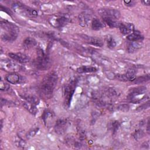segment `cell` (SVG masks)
I'll return each instance as SVG.
<instances>
[{
	"instance_id": "obj_39",
	"label": "cell",
	"mask_w": 150,
	"mask_h": 150,
	"mask_svg": "<svg viewBox=\"0 0 150 150\" xmlns=\"http://www.w3.org/2000/svg\"><path fill=\"white\" fill-rule=\"evenodd\" d=\"M142 4L144 5H146V6H149V4H150V1L149 0H144V1H141Z\"/></svg>"
},
{
	"instance_id": "obj_31",
	"label": "cell",
	"mask_w": 150,
	"mask_h": 150,
	"mask_svg": "<svg viewBox=\"0 0 150 150\" xmlns=\"http://www.w3.org/2000/svg\"><path fill=\"white\" fill-rule=\"evenodd\" d=\"M10 85L5 81H4L2 80H1L0 82V90L1 91H7L9 89Z\"/></svg>"
},
{
	"instance_id": "obj_16",
	"label": "cell",
	"mask_w": 150,
	"mask_h": 150,
	"mask_svg": "<svg viewBox=\"0 0 150 150\" xmlns=\"http://www.w3.org/2000/svg\"><path fill=\"white\" fill-rule=\"evenodd\" d=\"M127 39L130 42H139L144 39V36L138 31H133L130 34L128 35Z\"/></svg>"
},
{
	"instance_id": "obj_22",
	"label": "cell",
	"mask_w": 150,
	"mask_h": 150,
	"mask_svg": "<svg viewBox=\"0 0 150 150\" xmlns=\"http://www.w3.org/2000/svg\"><path fill=\"white\" fill-rule=\"evenodd\" d=\"M77 72L79 73H94L97 71V69L94 67L91 66H83L77 69Z\"/></svg>"
},
{
	"instance_id": "obj_20",
	"label": "cell",
	"mask_w": 150,
	"mask_h": 150,
	"mask_svg": "<svg viewBox=\"0 0 150 150\" xmlns=\"http://www.w3.org/2000/svg\"><path fill=\"white\" fill-rule=\"evenodd\" d=\"M23 105L25 108V109H26L31 114L33 115H36L38 111V110L36 106V105L34 104L30 103L28 101H25L23 103Z\"/></svg>"
},
{
	"instance_id": "obj_14",
	"label": "cell",
	"mask_w": 150,
	"mask_h": 150,
	"mask_svg": "<svg viewBox=\"0 0 150 150\" xmlns=\"http://www.w3.org/2000/svg\"><path fill=\"white\" fill-rule=\"evenodd\" d=\"M82 38H83L88 43L95 46L97 47H102L103 46V41L96 37L88 36L87 35H82Z\"/></svg>"
},
{
	"instance_id": "obj_40",
	"label": "cell",
	"mask_w": 150,
	"mask_h": 150,
	"mask_svg": "<svg viewBox=\"0 0 150 150\" xmlns=\"http://www.w3.org/2000/svg\"><path fill=\"white\" fill-rule=\"evenodd\" d=\"M146 130H147V132H148V133L149 134V118L148 119V122H147V128H146Z\"/></svg>"
},
{
	"instance_id": "obj_17",
	"label": "cell",
	"mask_w": 150,
	"mask_h": 150,
	"mask_svg": "<svg viewBox=\"0 0 150 150\" xmlns=\"http://www.w3.org/2000/svg\"><path fill=\"white\" fill-rule=\"evenodd\" d=\"M18 34L5 32L1 35V39L5 42H12L16 40Z\"/></svg>"
},
{
	"instance_id": "obj_27",
	"label": "cell",
	"mask_w": 150,
	"mask_h": 150,
	"mask_svg": "<svg viewBox=\"0 0 150 150\" xmlns=\"http://www.w3.org/2000/svg\"><path fill=\"white\" fill-rule=\"evenodd\" d=\"M106 42L107 46L110 49H113L116 46V42L112 36L108 35L106 38Z\"/></svg>"
},
{
	"instance_id": "obj_4",
	"label": "cell",
	"mask_w": 150,
	"mask_h": 150,
	"mask_svg": "<svg viewBox=\"0 0 150 150\" xmlns=\"http://www.w3.org/2000/svg\"><path fill=\"white\" fill-rule=\"evenodd\" d=\"M78 80L76 78L71 79L66 86L64 90V104L65 107H69L72 97L75 91Z\"/></svg>"
},
{
	"instance_id": "obj_12",
	"label": "cell",
	"mask_w": 150,
	"mask_h": 150,
	"mask_svg": "<svg viewBox=\"0 0 150 150\" xmlns=\"http://www.w3.org/2000/svg\"><path fill=\"white\" fill-rule=\"evenodd\" d=\"M5 79L8 83L13 84L21 83L22 81V76L15 72H12L7 74Z\"/></svg>"
},
{
	"instance_id": "obj_37",
	"label": "cell",
	"mask_w": 150,
	"mask_h": 150,
	"mask_svg": "<svg viewBox=\"0 0 150 150\" xmlns=\"http://www.w3.org/2000/svg\"><path fill=\"white\" fill-rule=\"evenodd\" d=\"M124 3L128 6H132L135 5V2L132 1H124Z\"/></svg>"
},
{
	"instance_id": "obj_36",
	"label": "cell",
	"mask_w": 150,
	"mask_h": 150,
	"mask_svg": "<svg viewBox=\"0 0 150 150\" xmlns=\"http://www.w3.org/2000/svg\"><path fill=\"white\" fill-rule=\"evenodd\" d=\"M38 131H39V128H35V129H33L30 131L28 133V134H27V137H28V138H31V137H34V136L37 134V132H38Z\"/></svg>"
},
{
	"instance_id": "obj_19",
	"label": "cell",
	"mask_w": 150,
	"mask_h": 150,
	"mask_svg": "<svg viewBox=\"0 0 150 150\" xmlns=\"http://www.w3.org/2000/svg\"><path fill=\"white\" fill-rule=\"evenodd\" d=\"M142 44L139 42H131L127 46V52L132 53L137 52L138 50L141 49Z\"/></svg>"
},
{
	"instance_id": "obj_13",
	"label": "cell",
	"mask_w": 150,
	"mask_h": 150,
	"mask_svg": "<svg viewBox=\"0 0 150 150\" xmlns=\"http://www.w3.org/2000/svg\"><path fill=\"white\" fill-rule=\"evenodd\" d=\"M121 33L123 35H129L134 31V25L131 23H122L120 22L118 27Z\"/></svg>"
},
{
	"instance_id": "obj_25",
	"label": "cell",
	"mask_w": 150,
	"mask_h": 150,
	"mask_svg": "<svg viewBox=\"0 0 150 150\" xmlns=\"http://www.w3.org/2000/svg\"><path fill=\"white\" fill-rule=\"evenodd\" d=\"M104 27L103 23L97 18H94L91 22V28L94 30H98Z\"/></svg>"
},
{
	"instance_id": "obj_38",
	"label": "cell",
	"mask_w": 150,
	"mask_h": 150,
	"mask_svg": "<svg viewBox=\"0 0 150 150\" xmlns=\"http://www.w3.org/2000/svg\"><path fill=\"white\" fill-rule=\"evenodd\" d=\"M1 9L2 11H4V12H6L7 13H8V15H12V13L11 11L9 9H8V8H5V7H4L2 5H1Z\"/></svg>"
},
{
	"instance_id": "obj_29",
	"label": "cell",
	"mask_w": 150,
	"mask_h": 150,
	"mask_svg": "<svg viewBox=\"0 0 150 150\" xmlns=\"http://www.w3.org/2000/svg\"><path fill=\"white\" fill-rule=\"evenodd\" d=\"M120 126V124L118 121H114L111 123L110 127L112 131L113 134H115L118 131Z\"/></svg>"
},
{
	"instance_id": "obj_10",
	"label": "cell",
	"mask_w": 150,
	"mask_h": 150,
	"mask_svg": "<svg viewBox=\"0 0 150 150\" xmlns=\"http://www.w3.org/2000/svg\"><path fill=\"white\" fill-rule=\"evenodd\" d=\"M68 127V121L66 119L58 120L54 126V129L56 133L59 135L63 134Z\"/></svg>"
},
{
	"instance_id": "obj_15",
	"label": "cell",
	"mask_w": 150,
	"mask_h": 150,
	"mask_svg": "<svg viewBox=\"0 0 150 150\" xmlns=\"http://www.w3.org/2000/svg\"><path fill=\"white\" fill-rule=\"evenodd\" d=\"M78 18L80 26H81L82 27H85L88 25V22H90L91 16L88 13L86 12H82L79 15Z\"/></svg>"
},
{
	"instance_id": "obj_33",
	"label": "cell",
	"mask_w": 150,
	"mask_h": 150,
	"mask_svg": "<svg viewBox=\"0 0 150 150\" xmlns=\"http://www.w3.org/2000/svg\"><path fill=\"white\" fill-rule=\"evenodd\" d=\"M117 109L122 112H127L129 109V106L127 104H120L117 107Z\"/></svg>"
},
{
	"instance_id": "obj_34",
	"label": "cell",
	"mask_w": 150,
	"mask_h": 150,
	"mask_svg": "<svg viewBox=\"0 0 150 150\" xmlns=\"http://www.w3.org/2000/svg\"><path fill=\"white\" fill-rule=\"evenodd\" d=\"M149 107V101L148 100L147 102L144 103L143 104H142L141 105L138 107L137 108L136 111H138V112H139V111H142L144 110H145V109H146V108H148Z\"/></svg>"
},
{
	"instance_id": "obj_6",
	"label": "cell",
	"mask_w": 150,
	"mask_h": 150,
	"mask_svg": "<svg viewBox=\"0 0 150 150\" xmlns=\"http://www.w3.org/2000/svg\"><path fill=\"white\" fill-rule=\"evenodd\" d=\"M98 13L103 18H110L114 20L118 19L121 16L120 12L115 9L102 8L98 10Z\"/></svg>"
},
{
	"instance_id": "obj_26",
	"label": "cell",
	"mask_w": 150,
	"mask_h": 150,
	"mask_svg": "<svg viewBox=\"0 0 150 150\" xmlns=\"http://www.w3.org/2000/svg\"><path fill=\"white\" fill-rule=\"evenodd\" d=\"M103 19L104 22L110 28H118L120 26V22H117L115 20L107 18H103Z\"/></svg>"
},
{
	"instance_id": "obj_23",
	"label": "cell",
	"mask_w": 150,
	"mask_h": 150,
	"mask_svg": "<svg viewBox=\"0 0 150 150\" xmlns=\"http://www.w3.org/2000/svg\"><path fill=\"white\" fill-rule=\"evenodd\" d=\"M149 79H150L149 74H148L146 75L135 77V79L132 81V83L134 84H142V83H144L149 81Z\"/></svg>"
},
{
	"instance_id": "obj_7",
	"label": "cell",
	"mask_w": 150,
	"mask_h": 150,
	"mask_svg": "<svg viewBox=\"0 0 150 150\" xmlns=\"http://www.w3.org/2000/svg\"><path fill=\"white\" fill-rule=\"evenodd\" d=\"M1 68L7 71L15 72L20 70L21 66L11 60H2L1 61Z\"/></svg>"
},
{
	"instance_id": "obj_28",
	"label": "cell",
	"mask_w": 150,
	"mask_h": 150,
	"mask_svg": "<svg viewBox=\"0 0 150 150\" xmlns=\"http://www.w3.org/2000/svg\"><path fill=\"white\" fill-rule=\"evenodd\" d=\"M145 135V132L142 129H137L135 131L133 134V137L136 141H138L139 139L143 138Z\"/></svg>"
},
{
	"instance_id": "obj_8",
	"label": "cell",
	"mask_w": 150,
	"mask_h": 150,
	"mask_svg": "<svg viewBox=\"0 0 150 150\" xmlns=\"http://www.w3.org/2000/svg\"><path fill=\"white\" fill-rule=\"evenodd\" d=\"M146 91V87L145 86H138L137 87L132 88L129 90L128 97L130 99L131 101L139 97L141 95H144Z\"/></svg>"
},
{
	"instance_id": "obj_9",
	"label": "cell",
	"mask_w": 150,
	"mask_h": 150,
	"mask_svg": "<svg viewBox=\"0 0 150 150\" xmlns=\"http://www.w3.org/2000/svg\"><path fill=\"white\" fill-rule=\"evenodd\" d=\"M0 25L1 28L5 30L6 32L18 34L19 32V28L16 25L7 21H1Z\"/></svg>"
},
{
	"instance_id": "obj_11",
	"label": "cell",
	"mask_w": 150,
	"mask_h": 150,
	"mask_svg": "<svg viewBox=\"0 0 150 150\" xmlns=\"http://www.w3.org/2000/svg\"><path fill=\"white\" fill-rule=\"evenodd\" d=\"M8 56L12 60L20 63H26L29 62L30 57L25 54L21 53H9Z\"/></svg>"
},
{
	"instance_id": "obj_1",
	"label": "cell",
	"mask_w": 150,
	"mask_h": 150,
	"mask_svg": "<svg viewBox=\"0 0 150 150\" xmlns=\"http://www.w3.org/2000/svg\"><path fill=\"white\" fill-rule=\"evenodd\" d=\"M58 80L55 71H50L43 79L39 87V94L43 99H49L52 97Z\"/></svg>"
},
{
	"instance_id": "obj_32",
	"label": "cell",
	"mask_w": 150,
	"mask_h": 150,
	"mask_svg": "<svg viewBox=\"0 0 150 150\" xmlns=\"http://www.w3.org/2000/svg\"><path fill=\"white\" fill-rule=\"evenodd\" d=\"M1 107L3 106V105H8V106L15 105V103H13V102H12L11 101L7 100L6 99H4L2 98L1 100Z\"/></svg>"
},
{
	"instance_id": "obj_3",
	"label": "cell",
	"mask_w": 150,
	"mask_h": 150,
	"mask_svg": "<svg viewBox=\"0 0 150 150\" xmlns=\"http://www.w3.org/2000/svg\"><path fill=\"white\" fill-rule=\"evenodd\" d=\"M12 9L15 13L22 16L35 17L38 15V12L36 9L28 6L21 2H14L12 5Z\"/></svg>"
},
{
	"instance_id": "obj_5",
	"label": "cell",
	"mask_w": 150,
	"mask_h": 150,
	"mask_svg": "<svg viewBox=\"0 0 150 150\" xmlns=\"http://www.w3.org/2000/svg\"><path fill=\"white\" fill-rule=\"evenodd\" d=\"M69 18L66 15H56L49 19V23L53 26L57 28H60L67 24Z\"/></svg>"
},
{
	"instance_id": "obj_24",
	"label": "cell",
	"mask_w": 150,
	"mask_h": 150,
	"mask_svg": "<svg viewBox=\"0 0 150 150\" xmlns=\"http://www.w3.org/2000/svg\"><path fill=\"white\" fill-rule=\"evenodd\" d=\"M137 74V70L134 69H129L128 70L127 73L124 74L127 81H132L135 78V75Z\"/></svg>"
},
{
	"instance_id": "obj_35",
	"label": "cell",
	"mask_w": 150,
	"mask_h": 150,
	"mask_svg": "<svg viewBox=\"0 0 150 150\" xmlns=\"http://www.w3.org/2000/svg\"><path fill=\"white\" fill-rule=\"evenodd\" d=\"M15 143L18 146L21 147V148H24L25 146L26 145L25 141L21 138H18V139H16Z\"/></svg>"
},
{
	"instance_id": "obj_18",
	"label": "cell",
	"mask_w": 150,
	"mask_h": 150,
	"mask_svg": "<svg viewBox=\"0 0 150 150\" xmlns=\"http://www.w3.org/2000/svg\"><path fill=\"white\" fill-rule=\"evenodd\" d=\"M37 45L36 40L31 37H27L23 42V46L26 49H30Z\"/></svg>"
},
{
	"instance_id": "obj_21",
	"label": "cell",
	"mask_w": 150,
	"mask_h": 150,
	"mask_svg": "<svg viewBox=\"0 0 150 150\" xmlns=\"http://www.w3.org/2000/svg\"><path fill=\"white\" fill-rule=\"evenodd\" d=\"M21 97L23 99H24L26 101L29 102V103L34 104L35 105H38L39 102H40L39 99L37 97H36L35 96H33V95L22 94V95H21Z\"/></svg>"
},
{
	"instance_id": "obj_2",
	"label": "cell",
	"mask_w": 150,
	"mask_h": 150,
	"mask_svg": "<svg viewBox=\"0 0 150 150\" xmlns=\"http://www.w3.org/2000/svg\"><path fill=\"white\" fill-rule=\"evenodd\" d=\"M34 65L40 70H46L51 67L52 62L50 57L41 48L37 50V57L34 61Z\"/></svg>"
},
{
	"instance_id": "obj_30",
	"label": "cell",
	"mask_w": 150,
	"mask_h": 150,
	"mask_svg": "<svg viewBox=\"0 0 150 150\" xmlns=\"http://www.w3.org/2000/svg\"><path fill=\"white\" fill-rule=\"evenodd\" d=\"M53 116V114L52 112L48 111V110H46L45 111H44L43 114V115H42V120H43L44 122L46 124L47 120L50 118L51 117H52Z\"/></svg>"
}]
</instances>
